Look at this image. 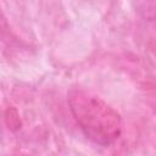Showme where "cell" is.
<instances>
[{
  "mask_svg": "<svg viewBox=\"0 0 156 156\" xmlns=\"http://www.w3.org/2000/svg\"><path fill=\"white\" fill-rule=\"evenodd\" d=\"M136 11L140 13V16L147 21H155L156 20V1H141L136 2Z\"/></svg>",
  "mask_w": 156,
  "mask_h": 156,
  "instance_id": "7a4b0ae2",
  "label": "cell"
},
{
  "mask_svg": "<svg viewBox=\"0 0 156 156\" xmlns=\"http://www.w3.org/2000/svg\"><path fill=\"white\" fill-rule=\"evenodd\" d=\"M68 104L77 124L88 139L107 146L119 138L121 116L104 100L85 90L72 89L68 94Z\"/></svg>",
  "mask_w": 156,
  "mask_h": 156,
  "instance_id": "6da1fadb",
  "label": "cell"
}]
</instances>
